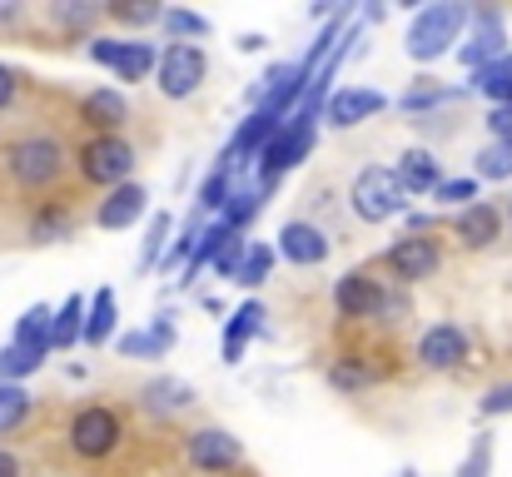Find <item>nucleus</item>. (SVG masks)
<instances>
[{
	"label": "nucleus",
	"instance_id": "nucleus-1",
	"mask_svg": "<svg viewBox=\"0 0 512 477\" xmlns=\"http://www.w3.org/2000/svg\"><path fill=\"white\" fill-rule=\"evenodd\" d=\"M0 164H5V174H10V184H15L20 194H45V189H55V184L65 179L70 150H65V140L35 130V135L10 140V145L0 150Z\"/></svg>",
	"mask_w": 512,
	"mask_h": 477
},
{
	"label": "nucleus",
	"instance_id": "nucleus-2",
	"mask_svg": "<svg viewBox=\"0 0 512 477\" xmlns=\"http://www.w3.org/2000/svg\"><path fill=\"white\" fill-rule=\"evenodd\" d=\"M468 15H473L468 0H433V5L413 10V25H408V35H403L408 60L433 65V60H443L448 50H458V40H463V30H468Z\"/></svg>",
	"mask_w": 512,
	"mask_h": 477
},
{
	"label": "nucleus",
	"instance_id": "nucleus-3",
	"mask_svg": "<svg viewBox=\"0 0 512 477\" xmlns=\"http://www.w3.org/2000/svg\"><path fill=\"white\" fill-rule=\"evenodd\" d=\"M65 443H70V453H75L80 463H105V458H115L120 443H125V418H120V408H110V403H85V408H75L70 423H65Z\"/></svg>",
	"mask_w": 512,
	"mask_h": 477
},
{
	"label": "nucleus",
	"instance_id": "nucleus-4",
	"mask_svg": "<svg viewBox=\"0 0 512 477\" xmlns=\"http://www.w3.org/2000/svg\"><path fill=\"white\" fill-rule=\"evenodd\" d=\"M348 209L363 224H388V219L408 214V194H403V184L388 164H363L348 184Z\"/></svg>",
	"mask_w": 512,
	"mask_h": 477
},
{
	"label": "nucleus",
	"instance_id": "nucleus-5",
	"mask_svg": "<svg viewBox=\"0 0 512 477\" xmlns=\"http://www.w3.org/2000/svg\"><path fill=\"white\" fill-rule=\"evenodd\" d=\"M135 145L125 140V135H90L80 150H75V169H80V179L85 184H95V189H115V184H125L130 174H135Z\"/></svg>",
	"mask_w": 512,
	"mask_h": 477
},
{
	"label": "nucleus",
	"instance_id": "nucleus-6",
	"mask_svg": "<svg viewBox=\"0 0 512 477\" xmlns=\"http://www.w3.org/2000/svg\"><path fill=\"white\" fill-rule=\"evenodd\" d=\"M314 140H319V125H304V120H284L274 135H269V145L259 150V174H254V184L264 189V194H274V184L294 169V164H304L309 150H314Z\"/></svg>",
	"mask_w": 512,
	"mask_h": 477
},
{
	"label": "nucleus",
	"instance_id": "nucleus-7",
	"mask_svg": "<svg viewBox=\"0 0 512 477\" xmlns=\"http://www.w3.org/2000/svg\"><path fill=\"white\" fill-rule=\"evenodd\" d=\"M90 60L105 65L115 80H150L160 65V45L155 40H120V35H90Z\"/></svg>",
	"mask_w": 512,
	"mask_h": 477
},
{
	"label": "nucleus",
	"instance_id": "nucleus-8",
	"mask_svg": "<svg viewBox=\"0 0 512 477\" xmlns=\"http://www.w3.org/2000/svg\"><path fill=\"white\" fill-rule=\"evenodd\" d=\"M383 264H388V274H393L398 289H418V284H428L443 269V244L433 234H403V239L388 244Z\"/></svg>",
	"mask_w": 512,
	"mask_h": 477
},
{
	"label": "nucleus",
	"instance_id": "nucleus-9",
	"mask_svg": "<svg viewBox=\"0 0 512 477\" xmlns=\"http://www.w3.org/2000/svg\"><path fill=\"white\" fill-rule=\"evenodd\" d=\"M468 358H473V338H468L463 323H448V318L428 323L413 343V363L428 368V373H458Z\"/></svg>",
	"mask_w": 512,
	"mask_h": 477
},
{
	"label": "nucleus",
	"instance_id": "nucleus-10",
	"mask_svg": "<svg viewBox=\"0 0 512 477\" xmlns=\"http://www.w3.org/2000/svg\"><path fill=\"white\" fill-rule=\"evenodd\" d=\"M209 75V55L204 45H160V65H155V85L165 100H189Z\"/></svg>",
	"mask_w": 512,
	"mask_h": 477
},
{
	"label": "nucleus",
	"instance_id": "nucleus-11",
	"mask_svg": "<svg viewBox=\"0 0 512 477\" xmlns=\"http://www.w3.org/2000/svg\"><path fill=\"white\" fill-rule=\"evenodd\" d=\"M503 55H508V20H503L493 5H473V15H468V40H458L463 70L473 75V70H483V65H493V60H503Z\"/></svg>",
	"mask_w": 512,
	"mask_h": 477
},
{
	"label": "nucleus",
	"instance_id": "nucleus-12",
	"mask_svg": "<svg viewBox=\"0 0 512 477\" xmlns=\"http://www.w3.org/2000/svg\"><path fill=\"white\" fill-rule=\"evenodd\" d=\"M184 458H189V468L219 477V473H234L244 463V443L229 428H194L184 438Z\"/></svg>",
	"mask_w": 512,
	"mask_h": 477
},
{
	"label": "nucleus",
	"instance_id": "nucleus-13",
	"mask_svg": "<svg viewBox=\"0 0 512 477\" xmlns=\"http://www.w3.org/2000/svg\"><path fill=\"white\" fill-rule=\"evenodd\" d=\"M383 289H388V284H378L368 269H348V274L334 279V309H339V318H348V323H368V318H378Z\"/></svg>",
	"mask_w": 512,
	"mask_h": 477
},
{
	"label": "nucleus",
	"instance_id": "nucleus-14",
	"mask_svg": "<svg viewBox=\"0 0 512 477\" xmlns=\"http://www.w3.org/2000/svg\"><path fill=\"white\" fill-rule=\"evenodd\" d=\"M383 110H388V95H383V90H373V85H348V90H334V95H329V105H324V125L353 130V125L383 115Z\"/></svg>",
	"mask_w": 512,
	"mask_h": 477
},
{
	"label": "nucleus",
	"instance_id": "nucleus-15",
	"mask_svg": "<svg viewBox=\"0 0 512 477\" xmlns=\"http://www.w3.org/2000/svg\"><path fill=\"white\" fill-rule=\"evenodd\" d=\"M274 254L299 264V269H319L329 259V234L319 224H309V219H289L279 229V239H274Z\"/></svg>",
	"mask_w": 512,
	"mask_h": 477
},
{
	"label": "nucleus",
	"instance_id": "nucleus-16",
	"mask_svg": "<svg viewBox=\"0 0 512 477\" xmlns=\"http://www.w3.org/2000/svg\"><path fill=\"white\" fill-rule=\"evenodd\" d=\"M453 239H458L468 254L493 249V244L503 239V209H498V204H488V199H478V204L458 209V219H453Z\"/></svg>",
	"mask_w": 512,
	"mask_h": 477
},
{
	"label": "nucleus",
	"instance_id": "nucleus-17",
	"mask_svg": "<svg viewBox=\"0 0 512 477\" xmlns=\"http://www.w3.org/2000/svg\"><path fill=\"white\" fill-rule=\"evenodd\" d=\"M145 209H150V189L135 184V179H125V184L105 189V199L95 204V224L100 229H130V224L145 219Z\"/></svg>",
	"mask_w": 512,
	"mask_h": 477
},
{
	"label": "nucleus",
	"instance_id": "nucleus-18",
	"mask_svg": "<svg viewBox=\"0 0 512 477\" xmlns=\"http://www.w3.org/2000/svg\"><path fill=\"white\" fill-rule=\"evenodd\" d=\"M80 120H85L95 135H120V130L130 125V100H125L120 90L100 85V90H90V95L80 100Z\"/></svg>",
	"mask_w": 512,
	"mask_h": 477
},
{
	"label": "nucleus",
	"instance_id": "nucleus-19",
	"mask_svg": "<svg viewBox=\"0 0 512 477\" xmlns=\"http://www.w3.org/2000/svg\"><path fill=\"white\" fill-rule=\"evenodd\" d=\"M264 318H269V309H264L259 299H244V304L229 314V323H224V338H219L224 363H239V358H244V348L264 333Z\"/></svg>",
	"mask_w": 512,
	"mask_h": 477
},
{
	"label": "nucleus",
	"instance_id": "nucleus-20",
	"mask_svg": "<svg viewBox=\"0 0 512 477\" xmlns=\"http://www.w3.org/2000/svg\"><path fill=\"white\" fill-rule=\"evenodd\" d=\"M174 348V323L170 314H155V323H145V328H130V333H120L115 338V353L120 358H165Z\"/></svg>",
	"mask_w": 512,
	"mask_h": 477
},
{
	"label": "nucleus",
	"instance_id": "nucleus-21",
	"mask_svg": "<svg viewBox=\"0 0 512 477\" xmlns=\"http://www.w3.org/2000/svg\"><path fill=\"white\" fill-rule=\"evenodd\" d=\"M140 408L150 413V418H179V413H189L194 408V388L184 383V378H150L145 388H140Z\"/></svg>",
	"mask_w": 512,
	"mask_h": 477
},
{
	"label": "nucleus",
	"instance_id": "nucleus-22",
	"mask_svg": "<svg viewBox=\"0 0 512 477\" xmlns=\"http://www.w3.org/2000/svg\"><path fill=\"white\" fill-rule=\"evenodd\" d=\"M393 174H398V184H403L408 199H413V194H433V189L448 179L433 150H403V159L393 164Z\"/></svg>",
	"mask_w": 512,
	"mask_h": 477
},
{
	"label": "nucleus",
	"instance_id": "nucleus-23",
	"mask_svg": "<svg viewBox=\"0 0 512 477\" xmlns=\"http://www.w3.org/2000/svg\"><path fill=\"white\" fill-rule=\"evenodd\" d=\"M115 318H120V294L105 284V289H95L90 304H85V333H80V343H85V348H105L110 333H115Z\"/></svg>",
	"mask_w": 512,
	"mask_h": 477
},
{
	"label": "nucleus",
	"instance_id": "nucleus-24",
	"mask_svg": "<svg viewBox=\"0 0 512 477\" xmlns=\"http://www.w3.org/2000/svg\"><path fill=\"white\" fill-rule=\"evenodd\" d=\"M25 234H30V244H60V239L75 234V209L60 204V199H45V204H35Z\"/></svg>",
	"mask_w": 512,
	"mask_h": 477
},
{
	"label": "nucleus",
	"instance_id": "nucleus-25",
	"mask_svg": "<svg viewBox=\"0 0 512 477\" xmlns=\"http://www.w3.org/2000/svg\"><path fill=\"white\" fill-rule=\"evenodd\" d=\"M50 318H55V309H50V304H30L25 314L15 318V328H10V343H15V348H25V353H40V358H50Z\"/></svg>",
	"mask_w": 512,
	"mask_h": 477
},
{
	"label": "nucleus",
	"instance_id": "nucleus-26",
	"mask_svg": "<svg viewBox=\"0 0 512 477\" xmlns=\"http://www.w3.org/2000/svg\"><path fill=\"white\" fill-rule=\"evenodd\" d=\"M264 199H269V194H264L259 184H234V194H229V204L219 209V224H224L229 234H244V229L254 224V214L264 209Z\"/></svg>",
	"mask_w": 512,
	"mask_h": 477
},
{
	"label": "nucleus",
	"instance_id": "nucleus-27",
	"mask_svg": "<svg viewBox=\"0 0 512 477\" xmlns=\"http://www.w3.org/2000/svg\"><path fill=\"white\" fill-rule=\"evenodd\" d=\"M85 304H90L85 294H70V299L55 309V318H50V353H55V348L65 353V348L80 343V333H85Z\"/></svg>",
	"mask_w": 512,
	"mask_h": 477
},
{
	"label": "nucleus",
	"instance_id": "nucleus-28",
	"mask_svg": "<svg viewBox=\"0 0 512 477\" xmlns=\"http://www.w3.org/2000/svg\"><path fill=\"white\" fill-rule=\"evenodd\" d=\"M378 378H383V373H378V368H368L358 353H353V358H334V363H329V388H334V393H348V398L368 393Z\"/></svg>",
	"mask_w": 512,
	"mask_h": 477
},
{
	"label": "nucleus",
	"instance_id": "nucleus-29",
	"mask_svg": "<svg viewBox=\"0 0 512 477\" xmlns=\"http://www.w3.org/2000/svg\"><path fill=\"white\" fill-rule=\"evenodd\" d=\"M229 239H234V234H229V229H224L219 219H214V224H204V234H199V244H194L189 264L179 269V284H194V279H199V274H204V269H209V264L219 259V249H224Z\"/></svg>",
	"mask_w": 512,
	"mask_h": 477
},
{
	"label": "nucleus",
	"instance_id": "nucleus-30",
	"mask_svg": "<svg viewBox=\"0 0 512 477\" xmlns=\"http://www.w3.org/2000/svg\"><path fill=\"white\" fill-rule=\"evenodd\" d=\"M274 264H279L274 244H264V239H249V249H244V264H239L234 284H239V289H264V284H269V274H274Z\"/></svg>",
	"mask_w": 512,
	"mask_h": 477
},
{
	"label": "nucleus",
	"instance_id": "nucleus-31",
	"mask_svg": "<svg viewBox=\"0 0 512 477\" xmlns=\"http://www.w3.org/2000/svg\"><path fill=\"white\" fill-rule=\"evenodd\" d=\"M478 95H488L493 100V110L498 105H512V50L503 60H493V65H483V70H473V80H468Z\"/></svg>",
	"mask_w": 512,
	"mask_h": 477
},
{
	"label": "nucleus",
	"instance_id": "nucleus-32",
	"mask_svg": "<svg viewBox=\"0 0 512 477\" xmlns=\"http://www.w3.org/2000/svg\"><path fill=\"white\" fill-rule=\"evenodd\" d=\"M160 25H165V35H170L174 45H199L214 25H209V15H199V10H189V5H170L165 15H160Z\"/></svg>",
	"mask_w": 512,
	"mask_h": 477
},
{
	"label": "nucleus",
	"instance_id": "nucleus-33",
	"mask_svg": "<svg viewBox=\"0 0 512 477\" xmlns=\"http://www.w3.org/2000/svg\"><path fill=\"white\" fill-rule=\"evenodd\" d=\"M170 239H174V219L165 209H155V214H150V234H145V244H140V274H150V269L165 264Z\"/></svg>",
	"mask_w": 512,
	"mask_h": 477
},
{
	"label": "nucleus",
	"instance_id": "nucleus-34",
	"mask_svg": "<svg viewBox=\"0 0 512 477\" xmlns=\"http://www.w3.org/2000/svg\"><path fill=\"white\" fill-rule=\"evenodd\" d=\"M30 408H35V398L25 393V383H0V438L20 433Z\"/></svg>",
	"mask_w": 512,
	"mask_h": 477
},
{
	"label": "nucleus",
	"instance_id": "nucleus-35",
	"mask_svg": "<svg viewBox=\"0 0 512 477\" xmlns=\"http://www.w3.org/2000/svg\"><path fill=\"white\" fill-rule=\"evenodd\" d=\"M458 100V90H443V85H413L408 95H398V110H408V115H433V110H443V105H453Z\"/></svg>",
	"mask_w": 512,
	"mask_h": 477
},
{
	"label": "nucleus",
	"instance_id": "nucleus-36",
	"mask_svg": "<svg viewBox=\"0 0 512 477\" xmlns=\"http://www.w3.org/2000/svg\"><path fill=\"white\" fill-rule=\"evenodd\" d=\"M234 179H239V174H229V169H209L204 184H199V194H194L199 214H219V209L229 204V194H234Z\"/></svg>",
	"mask_w": 512,
	"mask_h": 477
},
{
	"label": "nucleus",
	"instance_id": "nucleus-37",
	"mask_svg": "<svg viewBox=\"0 0 512 477\" xmlns=\"http://www.w3.org/2000/svg\"><path fill=\"white\" fill-rule=\"evenodd\" d=\"M40 368H45L40 353H25V348H15V343L0 348V383H25V378L40 373Z\"/></svg>",
	"mask_w": 512,
	"mask_h": 477
},
{
	"label": "nucleus",
	"instance_id": "nucleus-38",
	"mask_svg": "<svg viewBox=\"0 0 512 477\" xmlns=\"http://www.w3.org/2000/svg\"><path fill=\"white\" fill-rule=\"evenodd\" d=\"M478 189H483V184H478L473 174H458V179H443L428 199H433V204H448V209H468V204H478Z\"/></svg>",
	"mask_w": 512,
	"mask_h": 477
},
{
	"label": "nucleus",
	"instance_id": "nucleus-39",
	"mask_svg": "<svg viewBox=\"0 0 512 477\" xmlns=\"http://www.w3.org/2000/svg\"><path fill=\"white\" fill-rule=\"evenodd\" d=\"M473 179H512V145L493 140L488 150H478V164H473Z\"/></svg>",
	"mask_w": 512,
	"mask_h": 477
},
{
	"label": "nucleus",
	"instance_id": "nucleus-40",
	"mask_svg": "<svg viewBox=\"0 0 512 477\" xmlns=\"http://www.w3.org/2000/svg\"><path fill=\"white\" fill-rule=\"evenodd\" d=\"M199 234H204V219H189L184 229H174L170 254H165V264H160V269H184V264H189V254H194V244H199Z\"/></svg>",
	"mask_w": 512,
	"mask_h": 477
},
{
	"label": "nucleus",
	"instance_id": "nucleus-41",
	"mask_svg": "<svg viewBox=\"0 0 512 477\" xmlns=\"http://www.w3.org/2000/svg\"><path fill=\"white\" fill-rule=\"evenodd\" d=\"M100 15H105L100 5H50V20H55V25H65V30H80V35H85Z\"/></svg>",
	"mask_w": 512,
	"mask_h": 477
},
{
	"label": "nucleus",
	"instance_id": "nucleus-42",
	"mask_svg": "<svg viewBox=\"0 0 512 477\" xmlns=\"http://www.w3.org/2000/svg\"><path fill=\"white\" fill-rule=\"evenodd\" d=\"M493 473V433H478L473 438V453L463 458V468L453 477H488Z\"/></svg>",
	"mask_w": 512,
	"mask_h": 477
},
{
	"label": "nucleus",
	"instance_id": "nucleus-43",
	"mask_svg": "<svg viewBox=\"0 0 512 477\" xmlns=\"http://www.w3.org/2000/svg\"><path fill=\"white\" fill-rule=\"evenodd\" d=\"M105 15H110L115 25H160L165 5H155V0H145V5H110Z\"/></svg>",
	"mask_w": 512,
	"mask_h": 477
},
{
	"label": "nucleus",
	"instance_id": "nucleus-44",
	"mask_svg": "<svg viewBox=\"0 0 512 477\" xmlns=\"http://www.w3.org/2000/svg\"><path fill=\"white\" fill-rule=\"evenodd\" d=\"M244 249H249V239H244V234H234V239L219 249V259H214L209 269H214L219 279H234V274H239V264H244Z\"/></svg>",
	"mask_w": 512,
	"mask_h": 477
},
{
	"label": "nucleus",
	"instance_id": "nucleus-45",
	"mask_svg": "<svg viewBox=\"0 0 512 477\" xmlns=\"http://www.w3.org/2000/svg\"><path fill=\"white\" fill-rule=\"evenodd\" d=\"M512 413V383H498L478 398V418H508Z\"/></svg>",
	"mask_w": 512,
	"mask_h": 477
},
{
	"label": "nucleus",
	"instance_id": "nucleus-46",
	"mask_svg": "<svg viewBox=\"0 0 512 477\" xmlns=\"http://www.w3.org/2000/svg\"><path fill=\"white\" fill-rule=\"evenodd\" d=\"M408 314H413L408 294H403V289H393V294L383 289V304H378V318H373V323H403Z\"/></svg>",
	"mask_w": 512,
	"mask_h": 477
},
{
	"label": "nucleus",
	"instance_id": "nucleus-47",
	"mask_svg": "<svg viewBox=\"0 0 512 477\" xmlns=\"http://www.w3.org/2000/svg\"><path fill=\"white\" fill-rule=\"evenodd\" d=\"M20 85H25V75H20V70H10V65H0V115L20 100Z\"/></svg>",
	"mask_w": 512,
	"mask_h": 477
},
{
	"label": "nucleus",
	"instance_id": "nucleus-48",
	"mask_svg": "<svg viewBox=\"0 0 512 477\" xmlns=\"http://www.w3.org/2000/svg\"><path fill=\"white\" fill-rule=\"evenodd\" d=\"M488 135H493V140H503V145H512V105L488 110Z\"/></svg>",
	"mask_w": 512,
	"mask_h": 477
},
{
	"label": "nucleus",
	"instance_id": "nucleus-49",
	"mask_svg": "<svg viewBox=\"0 0 512 477\" xmlns=\"http://www.w3.org/2000/svg\"><path fill=\"white\" fill-rule=\"evenodd\" d=\"M408 234H433V214L413 209V214H408Z\"/></svg>",
	"mask_w": 512,
	"mask_h": 477
},
{
	"label": "nucleus",
	"instance_id": "nucleus-50",
	"mask_svg": "<svg viewBox=\"0 0 512 477\" xmlns=\"http://www.w3.org/2000/svg\"><path fill=\"white\" fill-rule=\"evenodd\" d=\"M0 477H20V458L10 448H0Z\"/></svg>",
	"mask_w": 512,
	"mask_h": 477
},
{
	"label": "nucleus",
	"instance_id": "nucleus-51",
	"mask_svg": "<svg viewBox=\"0 0 512 477\" xmlns=\"http://www.w3.org/2000/svg\"><path fill=\"white\" fill-rule=\"evenodd\" d=\"M20 15H25V10H20V5H0V25H15V20H20Z\"/></svg>",
	"mask_w": 512,
	"mask_h": 477
},
{
	"label": "nucleus",
	"instance_id": "nucleus-52",
	"mask_svg": "<svg viewBox=\"0 0 512 477\" xmlns=\"http://www.w3.org/2000/svg\"><path fill=\"white\" fill-rule=\"evenodd\" d=\"M508 219H512V199H508Z\"/></svg>",
	"mask_w": 512,
	"mask_h": 477
}]
</instances>
